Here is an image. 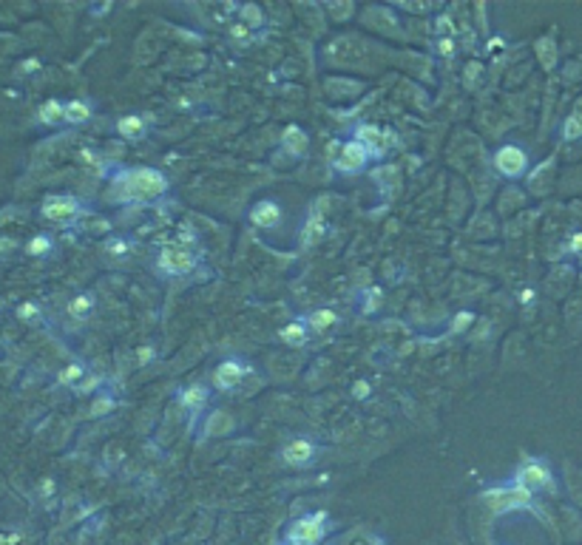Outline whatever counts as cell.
<instances>
[{
  "label": "cell",
  "instance_id": "obj_5",
  "mask_svg": "<svg viewBox=\"0 0 582 545\" xmlns=\"http://www.w3.org/2000/svg\"><path fill=\"white\" fill-rule=\"evenodd\" d=\"M370 159H373V154H370V148H366L361 139H347V142H341V154L332 159V165H335V171H341V173H358V171H363L366 165H370Z\"/></svg>",
  "mask_w": 582,
  "mask_h": 545
},
{
  "label": "cell",
  "instance_id": "obj_19",
  "mask_svg": "<svg viewBox=\"0 0 582 545\" xmlns=\"http://www.w3.org/2000/svg\"><path fill=\"white\" fill-rule=\"evenodd\" d=\"M321 239H324V219L313 214L307 219V225H304V230H301V245L304 248H313V245H318Z\"/></svg>",
  "mask_w": 582,
  "mask_h": 545
},
{
  "label": "cell",
  "instance_id": "obj_20",
  "mask_svg": "<svg viewBox=\"0 0 582 545\" xmlns=\"http://www.w3.org/2000/svg\"><path fill=\"white\" fill-rule=\"evenodd\" d=\"M307 327L310 329H316V332H324V329H329L332 324H339V313L335 310H329V307H321V310H316V313H310L307 318Z\"/></svg>",
  "mask_w": 582,
  "mask_h": 545
},
{
  "label": "cell",
  "instance_id": "obj_25",
  "mask_svg": "<svg viewBox=\"0 0 582 545\" xmlns=\"http://www.w3.org/2000/svg\"><path fill=\"white\" fill-rule=\"evenodd\" d=\"M563 137L565 139H576V137H582V114L576 111V114H571L568 119H565V126H563Z\"/></svg>",
  "mask_w": 582,
  "mask_h": 545
},
{
  "label": "cell",
  "instance_id": "obj_11",
  "mask_svg": "<svg viewBox=\"0 0 582 545\" xmlns=\"http://www.w3.org/2000/svg\"><path fill=\"white\" fill-rule=\"evenodd\" d=\"M316 458V443L307 438H296L282 449V460L290 466H307Z\"/></svg>",
  "mask_w": 582,
  "mask_h": 545
},
{
  "label": "cell",
  "instance_id": "obj_17",
  "mask_svg": "<svg viewBox=\"0 0 582 545\" xmlns=\"http://www.w3.org/2000/svg\"><path fill=\"white\" fill-rule=\"evenodd\" d=\"M207 398H210L207 386H199V383H191V386H185L179 392V404L185 409H191V412H199L207 404Z\"/></svg>",
  "mask_w": 582,
  "mask_h": 545
},
{
  "label": "cell",
  "instance_id": "obj_22",
  "mask_svg": "<svg viewBox=\"0 0 582 545\" xmlns=\"http://www.w3.org/2000/svg\"><path fill=\"white\" fill-rule=\"evenodd\" d=\"M91 307H94V295H91V293H80V295H74L69 301V315L83 318V315L91 313Z\"/></svg>",
  "mask_w": 582,
  "mask_h": 545
},
{
  "label": "cell",
  "instance_id": "obj_24",
  "mask_svg": "<svg viewBox=\"0 0 582 545\" xmlns=\"http://www.w3.org/2000/svg\"><path fill=\"white\" fill-rule=\"evenodd\" d=\"M51 250V239L49 236H35V239H28V245H26V253L28 256H46Z\"/></svg>",
  "mask_w": 582,
  "mask_h": 545
},
{
  "label": "cell",
  "instance_id": "obj_23",
  "mask_svg": "<svg viewBox=\"0 0 582 545\" xmlns=\"http://www.w3.org/2000/svg\"><path fill=\"white\" fill-rule=\"evenodd\" d=\"M63 111H66V105L60 103V100H49V103L40 108V123H46V126L60 123V119H63Z\"/></svg>",
  "mask_w": 582,
  "mask_h": 545
},
{
  "label": "cell",
  "instance_id": "obj_4",
  "mask_svg": "<svg viewBox=\"0 0 582 545\" xmlns=\"http://www.w3.org/2000/svg\"><path fill=\"white\" fill-rule=\"evenodd\" d=\"M495 168L506 179H520V176H526V171H529V154L520 145H511V142L500 145L497 154H495Z\"/></svg>",
  "mask_w": 582,
  "mask_h": 545
},
{
  "label": "cell",
  "instance_id": "obj_15",
  "mask_svg": "<svg viewBox=\"0 0 582 545\" xmlns=\"http://www.w3.org/2000/svg\"><path fill=\"white\" fill-rule=\"evenodd\" d=\"M279 338L284 344H290V347H304V344H307V338H310V327H307V321H304V318L290 321V324H284L279 329Z\"/></svg>",
  "mask_w": 582,
  "mask_h": 545
},
{
  "label": "cell",
  "instance_id": "obj_29",
  "mask_svg": "<svg viewBox=\"0 0 582 545\" xmlns=\"http://www.w3.org/2000/svg\"><path fill=\"white\" fill-rule=\"evenodd\" d=\"M472 324H474V315L463 310V313H457V315H454V321H452V332H463V329H466V327H472Z\"/></svg>",
  "mask_w": 582,
  "mask_h": 545
},
{
  "label": "cell",
  "instance_id": "obj_32",
  "mask_svg": "<svg viewBox=\"0 0 582 545\" xmlns=\"http://www.w3.org/2000/svg\"><path fill=\"white\" fill-rule=\"evenodd\" d=\"M352 395H355V398H366V395H370V383H366V381H358L355 389H352Z\"/></svg>",
  "mask_w": 582,
  "mask_h": 545
},
{
  "label": "cell",
  "instance_id": "obj_14",
  "mask_svg": "<svg viewBox=\"0 0 582 545\" xmlns=\"http://www.w3.org/2000/svg\"><path fill=\"white\" fill-rule=\"evenodd\" d=\"M282 145H284L287 154L304 157V154H307V148H310V137L304 134L298 126H287V128L282 131Z\"/></svg>",
  "mask_w": 582,
  "mask_h": 545
},
{
  "label": "cell",
  "instance_id": "obj_31",
  "mask_svg": "<svg viewBox=\"0 0 582 545\" xmlns=\"http://www.w3.org/2000/svg\"><path fill=\"white\" fill-rule=\"evenodd\" d=\"M438 54L452 57V54H454V40H452V37H440V40H438Z\"/></svg>",
  "mask_w": 582,
  "mask_h": 545
},
{
  "label": "cell",
  "instance_id": "obj_18",
  "mask_svg": "<svg viewBox=\"0 0 582 545\" xmlns=\"http://www.w3.org/2000/svg\"><path fill=\"white\" fill-rule=\"evenodd\" d=\"M91 114H94V105H91L88 100H69L66 111H63V119L69 126H80V123H88Z\"/></svg>",
  "mask_w": 582,
  "mask_h": 545
},
{
  "label": "cell",
  "instance_id": "obj_7",
  "mask_svg": "<svg viewBox=\"0 0 582 545\" xmlns=\"http://www.w3.org/2000/svg\"><path fill=\"white\" fill-rule=\"evenodd\" d=\"M80 210H83L80 199H74L69 193H60V196H49L43 202L40 216L49 219V222H69V219H74L80 214Z\"/></svg>",
  "mask_w": 582,
  "mask_h": 545
},
{
  "label": "cell",
  "instance_id": "obj_3",
  "mask_svg": "<svg viewBox=\"0 0 582 545\" xmlns=\"http://www.w3.org/2000/svg\"><path fill=\"white\" fill-rule=\"evenodd\" d=\"M483 500L492 505L497 514H503V511H511V508H529L531 505V492L523 489V486H517V483H511V486L483 492Z\"/></svg>",
  "mask_w": 582,
  "mask_h": 545
},
{
  "label": "cell",
  "instance_id": "obj_10",
  "mask_svg": "<svg viewBox=\"0 0 582 545\" xmlns=\"http://www.w3.org/2000/svg\"><path fill=\"white\" fill-rule=\"evenodd\" d=\"M355 139H361L366 148H370V154L378 157V159H384L389 145H395L392 131H381L378 126H358L355 128Z\"/></svg>",
  "mask_w": 582,
  "mask_h": 545
},
{
  "label": "cell",
  "instance_id": "obj_37",
  "mask_svg": "<svg viewBox=\"0 0 582 545\" xmlns=\"http://www.w3.org/2000/svg\"><path fill=\"white\" fill-rule=\"evenodd\" d=\"M37 69V60H28V63H23V71H35Z\"/></svg>",
  "mask_w": 582,
  "mask_h": 545
},
{
  "label": "cell",
  "instance_id": "obj_28",
  "mask_svg": "<svg viewBox=\"0 0 582 545\" xmlns=\"http://www.w3.org/2000/svg\"><path fill=\"white\" fill-rule=\"evenodd\" d=\"M241 17H244V20H250V26H262V23H264L262 9H259V6H253V3L241 6Z\"/></svg>",
  "mask_w": 582,
  "mask_h": 545
},
{
  "label": "cell",
  "instance_id": "obj_36",
  "mask_svg": "<svg viewBox=\"0 0 582 545\" xmlns=\"http://www.w3.org/2000/svg\"><path fill=\"white\" fill-rule=\"evenodd\" d=\"M94 386H97V378H88V381H85V383L80 386V392H91V389H94Z\"/></svg>",
  "mask_w": 582,
  "mask_h": 545
},
{
  "label": "cell",
  "instance_id": "obj_12",
  "mask_svg": "<svg viewBox=\"0 0 582 545\" xmlns=\"http://www.w3.org/2000/svg\"><path fill=\"white\" fill-rule=\"evenodd\" d=\"M250 222L256 227H275L282 222V205L275 199H262L250 207Z\"/></svg>",
  "mask_w": 582,
  "mask_h": 545
},
{
  "label": "cell",
  "instance_id": "obj_2",
  "mask_svg": "<svg viewBox=\"0 0 582 545\" xmlns=\"http://www.w3.org/2000/svg\"><path fill=\"white\" fill-rule=\"evenodd\" d=\"M199 264V256L185 245H165L157 256V267L165 276H185Z\"/></svg>",
  "mask_w": 582,
  "mask_h": 545
},
{
  "label": "cell",
  "instance_id": "obj_8",
  "mask_svg": "<svg viewBox=\"0 0 582 545\" xmlns=\"http://www.w3.org/2000/svg\"><path fill=\"white\" fill-rule=\"evenodd\" d=\"M253 370L248 367L244 361H239V358H225L219 367H216V372H213V383H216L222 392H230V389H236L244 378H248Z\"/></svg>",
  "mask_w": 582,
  "mask_h": 545
},
{
  "label": "cell",
  "instance_id": "obj_6",
  "mask_svg": "<svg viewBox=\"0 0 582 545\" xmlns=\"http://www.w3.org/2000/svg\"><path fill=\"white\" fill-rule=\"evenodd\" d=\"M511 483H517V486L529 489L531 494H534V492H542V489H551V469H548L542 460L529 458L523 466L517 469V474H514Z\"/></svg>",
  "mask_w": 582,
  "mask_h": 545
},
{
  "label": "cell",
  "instance_id": "obj_40",
  "mask_svg": "<svg viewBox=\"0 0 582 545\" xmlns=\"http://www.w3.org/2000/svg\"><path fill=\"white\" fill-rule=\"evenodd\" d=\"M284 545H301V542H293V539H287V542H284Z\"/></svg>",
  "mask_w": 582,
  "mask_h": 545
},
{
  "label": "cell",
  "instance_id": "obj_35",
  "mask_svg": "<svg viewBox=\"0 0 582 545\" xmlns=\"http://www.w3.org/2000/svg\"><path fill=\"white\" fill-rule=\"evenodd\" d=\"M520 301H523V304L529 307L531 301H534V290H531V287H529V290H523V295H520Z\"/></svg>",
  "mask_w": 582,
  "mask_h": 545
},
{
  "label": "cell",
  "instance_id": "obj_13",
  "mask_svg": "<svg viewBox=\"0 0 582 545\" xmlns=\"http://www.w3.org/2000/svg\"><path fill=\"white\" fill-rule=\"evenodd\" d=\"M148 123H151V119L145 114H126V116L117 119V134L122 139H139V137H145Z\"/></svg>",
  "mask_w": 582,
  "mask_h": 545
},
{
  "label": "cell",
  "instance_id": "obj_1",
  "mask_svg": "<svg viewBox=\"0 0 582 545\" xmlns=\"http://www.w3.org/2000/svg\"><path fill=\"white\" fill-rule=\"evenodd\" d=\"M171 182L162 171L157 168H126L114 176V188L108 191V199L122 202V205H148L157 202L168 193Z\"/></svg>",
  "mask_w": 582,
  "mask_h": 545
},
{
  "label": "cell",
  "instance_id": "obj_21",
  "mask_svg": "<svg viewBox=\"0 0 582 545\" xmlns=\"http://www.w3.org/2000/svg\"><path fill=\"white\" fill-rule=\"evenodd\" d=\"M103 248H105V253H108L111 259H126V256L134 250V245H131L126 236H111Z\"/></svg>",
  "mask_w": 582,
  "mask_h": 545
},
{
  "label": "cell",
  "instance_id": "obj_33",
  "mask_svg": "<svg viewBox=\"0 0 582 545\" xmlns=\"http://www.w3.org/2000/svg\"><path fill=\"white\" fill-rule=\"evenodd\" d=\"M15 248V239H6V236H0V253H6Z\"/></svg>",
  "mask_w": 582,
  "mask_h": 545
},
{
  "label": "cell",
  "instance_id": "obj_38",
  "mask_svg": "<svg viewBox=\"0 0 582 545\" xmlns=\"http://www.w3.org/2000/svg\"><path fill=\"white\" fill-rule=\"evenodd\" d=\"M148 358H151V347H142L139 349V361H148Z\"/></svg>",
  "mask_w": 582,
  "mask_h": 545
},
{
  "label": "cell",
  "instance_id": "obj_16",
  "mask_svg": "<svg viewBox=\"0 0 582 545\" xmlns=\"http://www.w3.org/2000/svg\"><path fill=\"white\" fill-rule=\"evenodd\" d=\"M236 426V420L225 412V409H216V412H210L207 420H205V432L210 438H222V435H230Z\"/></svg>",
  "mask_w": 582,
  "mask_h": 545
},
{
  "label": "cell",
  "instance_id": "obj_30",
  "mask_svg": "<svg viewBox=\"0 0 582 545\" xmlns=\"http://www.w3.org/2000/svg\"><path fill=\"white\" fill-rule=\"evenodd\" d=\"M17 315H20L23 321H35V318L40 315V307H37V304H32V301H26V304H20V307H17Z\"/></svg>",
  "mask_w": 582,
  "mask_h": 545
},
{
  "label": "cell",
  "instance_id": "obj_34",
  "mask_svg": "<svg viewBox=\"0 0 582 545\" xmlns=\"http://www.w3.org/2000/svg\"><path fill=\"white\" fill-rule=\"evenodd\" d=\"M571 250H574V253H582V233H576V236L571 239Z\"/></svg>",
  "mask_w": 582,
  "mask_h": 545
},
{
  "label": "cell",
  "instance_id": "obj_39",
  "mask_svg": "<svg viewBox=\"0 0 582 545\" xmlns=\"http://www.w3.org/2000/svg\"><path fill=\"white\" fill-rule=\"evenodd\" d=\"M233 35H236V37H244V35H248V28H244V26H236Z\"/></svg>",
  "mask_w": 582,
  "mask_h": 545
},
{
  "label": "cell",
  "instance_id": "obj_27",
  "mask_svg": "<svg viewBox=\"0 0 582 545\" xmlns=\"http://www.w3.org/2000/svg\"><path fill=\"white\" fill-rule=\"evenodd\" d=\"M114 406H117V404H114V398H111V395H103V398H97L94 404H91L88 417H103V415H108Z\"/></svg>",
  "mask_w": 582,
  "mask_h": 545
},
{
  "label": "cell",
  "instance_id": "obj_9",
  "mask_svg": "<svg viewBox=\"0 0 582 545\" xmlns=\"http://www.w3.org/2000/svg\"><path fill=\"white\" fill-rule=\"evenodd\" d=\"M327 520V514H307V517H301L293 523L290 528V539L293 542H301V545H316L321 537H324V523Z\"/></svg>",
  "mask_w": 582,
  "mask_h": 545
},
{
  "label": "cell",
  "instance_id": "obj_26",
  "mask_svg": "<svg viewBox=\"0 0 582 545\" xmlns=\"http://www.w3.org/2000/svg\"><path fill=\"white\" fill-rule=\"evenodd\" d=\"M83 375H85V367H83L80 361H74V363H69V367L57 375V381H60V383H74V381H80Z\"/></svg>",
  "mask_w": 582,
  "mask_h": 545
}]
</instances>
